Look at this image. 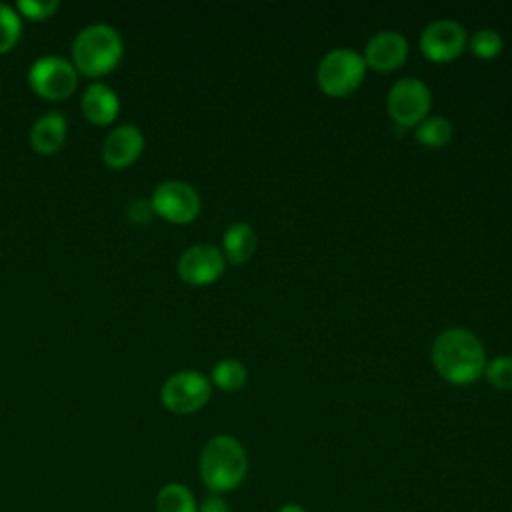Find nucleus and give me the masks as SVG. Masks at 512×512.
Masks as SVG:
<instances>
[{
  "label": "nucleus",
  "mask_w": 512,
  "mask_h": 512,
  "mask_svg": "<svg viewBox=\"0 0 512 512\" xmlns=\"http://www.w3.org/2000/svg\"><path fill=\"white\" fill-rule=\"evenodd\" d=\"M432 364L450 384H470L484 374L486 354L482 342L464 328H450L432 344Z\"/></svg>",
  "instance_id": "nucleus-1"
},
{
  "label": "nucleus",
  "mask_w": 512,
  "mask_h": 512,
  "mask_svg": "<svg viewBox=\"0 0 512 512\" xmlns=\"http://www.w3.org/2000/svg\"><path fill=\"white\" fill-rule=\"evenodd\" d=\"M200 478L212 494H224L238 488L248 474V454L240 440L228 434L212 436L198 460Z\"/></svg>",
  "instance_id": "nucleus-2"
},
{
  "label": "nucleus",
  "mask_w": 512,
  "mask_h": 512,
  "mask_svg": "<svg viewBox=\"0 0 512 512\" xmlns=\"http://www.w3.org/2000/svg\"><path fill=\"white\" fill-rule=\"evenodd\" d=\"M124 56L120 32L110 24H88L72 42V64L86 78L110 74Z\"/></svg>",
  "instance_id": "nucleus-3"
},
{
  "label": "nucleus",
  "mask_w": 512,
  "mask_h": 512,
  "mask_svg": "<svg viewBox=\"0 0 512 512\" xmlns=\"http://www.w3.org/2000/svg\"><path fill=\"white\" fill-rule=\"evenodd\" d=\"M366 62L350 48L330 50L316 68V82L328 96L342 98L352 94L364 80Z\"/></svg>",
  "instance_id": "nucleus-4"
},
{
  "label": "nucleus",
  "mask_w": 512,
  "mask_h": 512,
  "mask_svg": "<svg viewBox=\"0 0 512 512\" xmlns=\"http://www.w3.org/2000/svg\"><path fill=\"white\" fill-rule=\"evenodd\" d=\"M28 84L42 100H66L78 88V70L62 56H40L28 68Z\"/></svg>",
  "instance_id": "nucleus-5"
},
{
  "label": "nucleus",
  "mask_w": 512,
  "mask_h": 512,
  "mask_svg": "<svg viewBox=\"0 0 512 512\" xmlns=\"http://www.w3.org/2000/svg\"><path fill=\"white\" fill-rule=\"evenodd\" d=\"M212 396V382L196 370H180L172 374L160 390L164 408L172 414H192L206 406Z\"/></svg>",
  "instance_id": "nucleus-6"
},
{
  "label": "nucleus",
  "mask_w": 512,
  "mask_h": 512,
  "mask_svg": "<svg viewBox=\"0 0 512 512\" xmlns=\"http://www.w3.org/2000/svg\"><path fill=\"white\" fill-rule=\"evenodd\" d=\"M150 206L154 214L172 224H188L200 214L202 202L190 184L180 180H166L152 190Z\"/></svg>",
  "instance_id": "nucleus-7"
},
{
  "label": "nucleus",
  "mask_w": 512,
  "mask_h": 512,
  "mask_svg": "<svg viewBox=\"0 0 512 512\" xmlns=\"http://www.w3.org/2000/svg\"><path fill=\"white\" fill-rule=\"evenodd\" d=\"M386 108L398 126H418L430 110V90L418 78H400L388 92Z\"/></svg>",
  "instance_id": "nucleus-8"
},
{
  "label": "nucleus",
  "mask_w": 512,
  "mask_h": 512,
  "mask_svg": "<svg viewBox=\"0 0 512 512\" xmlns=\"http://www.w3.org/2000/svg\"><path fill=\"white\" fill-rule=\"evenodd\" d=\"M224 266L226 258L214 244H194L178 258L176 272L190 286H208L222 276Z\"/></svg>",
  "instance_id": "nucleus-9"
},
{
  "label": "nucleus",
  "mask_w": 512,
  "mask_h": 512,
  "mask_svg": "<svg viewBox=\"0 0 512 512\" xmlns=\"http://www.w3.org/2000/svg\"><path fill=\"white\" fill-rule=\"evenodd\" d=\"M466 30L454 20H434L420 34V50L432 62H450L464 50Z\"/></svg>",
  "instance_id": "nucleus-10"
},
{
  "label": "nucleus",
  "mask_w": 512,
  "mask_h": 512,
  "mask_svg": "<svg viewBox=\"0 0 512 512\" xmlns=\"http://www.w3.org/2000/svg\"><path fill=\"white\" fill-rule=\"evenodd\" d=\"M144 150V134L136 124H120L112 128L102 144V160L112 170L128 168Z\"/></svg>",
  "instance_id": "nucleus-11"
},
{
  "label": "nucleus",
  "mask_w": 512,
  "mask_h": 512,
  "mask_svg": "<svg viewBox=\"0 0 512 512\" xmlns=\"http://www.w3.org/2000/svg\"><path fill=\"white\" fill-rule=\"evenodd\" d=\"M408 56V42L400 32L384 30L374 34L364 48L366 66L378 72H390L404 64Z\"/></svg>",
  "instance_id": "nucleus-12"
},
{
  "label": "nucleus",
  "mask_w": 512,
  "mask_h": 512,
  "mask_svg": "<svg viewBox=\"0 0 512 512\" xmlns=\"http://www.w3.org/2000/svg\"><path fill=\"white\" fill-rule=\"evenodd\" d=\"M84 118L94 126H108L118 118L120 98L114 88L104 82H92L86 86L80 98Z\"/></svg>",
  "instance_id": "nucleus-13"
},
{
  "label": "nucleus",
  "mask_w": 512,
  "mask_h": 512,
  "mask_svg": "<svg viewBox=\"0 0 512 512\" xmlns=\"http://www.w3.org/2000/svg\"><path fill=\"white\" fill-rule=\"evenodd\" d=\"M66 134H68L66 116L58 110H50L32 124L28 138H30L32 150H36L38 154L50 156L64 146Z\"/></svg>",
  "instance_id": "nucleus-14"
},
{
  "label": "nucleus",
  "mask_w": 512,
  "mask_h": 512,
  "mask_svg": "<svg viewBox=\"0 0 512 512\" xmlns=\"http://www.w3.org/2000/svg\"><path fill=\"white\" fill-rule=\"evenodd\" d=\"M256 250V232L246 222H234L222 236V254L232 264H244Z\"/></svg>",
  "instance_id": "nucleus-15"
},
{
  "label": "nucleus",
  "mask_w": 512,
  "mask_h": 512,
  "mask_svg": "<svg viewBox=\"0 0 512 512\" xmlns=\"http://www.w3.org/2000/svg\"><path fill=\"white\" fill-rule=\"evenodd\" d=\"M156 512H198V502L188 486L170 482L156 494Z\"/></svg>",
  "instance_id": "nucleus-16"
},
{
  "label": "nucleus",
  "mask_w": 512,
  "mask_h": 512,
  "mask_svg": "<svg viewBox=\"0 0 512 512\" xmlns=\"http://www.w3.org/2000/svg\"><path fill=\"white\" fill-rule=\"evenodd\" d=\"M248 372L240 360L226 358L214 364L212 368V384L224 392H236L246 384Z\"/></svg>",
  "instance_id": "nucleus-17"
},
{
  "label": "nucleus",
  "mask_w": 512,
  "mask_h": 512,
  "mask_svg": "<svg viewBox=\"0 0 512 512\" xmlns=\"http://www.w3.org/2000/svg\"><path fill=\"white\" fill-rule=\"evenodd\" d=\"M414 136L422 146L442 148L452 138V124L444 116H430L416 126Z\"/></svg>",
  "instance_id": "nucleus-18"
},
{
  "label": "nucleus",
  "mask_w": 512,
  "mask_h": 512,
  "mask_svg": "<svg viewBox=\"0 0 512 512\" xmlns=\"http://www.w3.org/2000/svg\"><path fill=\"white\" fill-rule=\"evenodd\" d=\"M22 16L14 6L0 2V54H8L22 38Z\"/></svg>",
  "instance_id": "nucleus-19"
},
{
  "label": "nucleus",
  "mask_w": 512,
  "mask_h": 512,
  "mask_svg": "<svg viewBox=\"0 0 512 512\" xmlns=\"http://www.w3.org/2000/svg\"><path fill=\"white\" fill-rule=\"evenodd\" d=\"M470 50L482 60H490L502 52V38L492 28H480L470 38Z\"/></svg>",
  "instance_id": "nucleus-20"
},
{
  "label": "nucleus",
  "mask_w": 512,
  "mask_h": 512,
  "mask_svg": "<svg viewBox=\"0 0 512 512\" xmlns=\"http://www.w3.org/2000/svg\"><path fill=\"white\" fill-rule=\"evenodd\" d=\"M14 8L22 18H28L32 22H44L58 12L60 2L58 0H18Z\"/></svg>",
  "instance_id": "nucleus-21"
},
{
  "label": "nucleus",
  "mask_w": 512,
  "mask_h": 512,
  "mask_svg": "<svg viewBox=\"0 0 512 512\" xmlns=\"http://www.w3.org/2000/svg\"><path fill=\"white\" fill-rule=\"evenodd\" d=\"M488 382L498 390H512V356L492 358L484 366Z\"/></svg>",
  "instance_id": "nucleus-22"
},
{
  "label": "nucleus",
  "mask_w": 512,
  "mask_h": 512,
  "mask_svg": "<svg viewBox=\"0 0 512 512\" xmlns=\"http://www.w3.org/2000/svg\"><path fill=\"white\" fill-rule=\"evenodd\" d=\"M128 218L134 222V224H138V226H142V224H148L150 220H152V216H154V210H152V206H150V200L146 202V200H134L130 206H128Z\"/></svg>",
  "instance_id": "nucleus-23"
},
{
  "label": "nucleus",
  "mask_w": 512,
  "mask_h": 512,
  "mask_svg": "<svg viewBox=\"0 0 512 512\" xmlns=\"http://www.w3.org/2000/svg\"><path fill=\"white\" fill-rule=\"evenodd\" d=\"M198 512H230V506L220 494H210L198 504Z\"/></svg>",
  "instance_id": "nucleus-24"
},
{
  "label": "nucleus",
  "mask_w": 512,
  "mask_h": 512,
  "mask_svg": "<svg viewBox=\"0 0 512 512\" xmlns=\"http://www.w3.org/2000/svg\"><path fill=\"white\" fill-rule=\"evenodd\" d=\"M278 512H306V508H304V506H300V504L288 502V504L280 506V508H278Z\"/></svg>",
  "instance_id": "nucleus-25"
}]
</instances>
